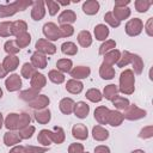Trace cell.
I'll return each mask as SVG.
<instances>
[{
    "label": "cell",
    "instance_id": "obj_44",
    "mask_svg": "<svg viewBox=\"0 0 153 153\" xmlns=\"http://www.w3.org/2000/svg\"><path fill=\"white\" fill-rule=\"evenodd\" d=\"M35 73H36V72H35V68L32 67V65H30V63H24V66H23V68H22V75H23L24 78L29 79V78H31Z\"/></svg>",
    "mask_w": 153,
    "mask_h": 153
},
{
    "label": "cell",
    "instance_id": "obj_37",
    "mask_svg": "<svg viewBox=\"0 0 153 153\" xmlns=\"http://www.w3.org/2000/svg\"><path fill=\"white\" fill-rule=\"evenodd\" d=\"M36 97H38V91L35 90V88H30V90H26V91H23L20 93V98L26 100V102H31Z\"/></svg>",
    "mask_w": 153,
    "mask_h": 153
},
{
    "label": "cell",
    "instance_id": "obj_8",
    "mask_svg": "<svg viewBox=\"0 0 153 153\" xmlns=\"http://www.w3.org/2000/svg\"><path fill=\"white\" fill-rule=\"evenodd\" d=\"M6 88L8 90V91H17V90H19L20 88V86H22V80H20V78H19V75H17V74H13V75H10L7 79H6Z\"/></svg>",
    "mask_w": 153,
    "mask_h": 153
},
{
    "label": "cell",
    "instance_id": "obj_23",
    "mask_svg": "<svg viewBox=\"0 0 153 153\" xmlns=\"http://www.w3.org/2000/svg\"><path fill=\"white\" fill-rule=\"evenodd\" d=\"M20 140L22 139L19 136V133H16V131H7L5 134V137H4L6 146H13L16 143H19Z\"/></svg>",
    "mask_w": 153,
    "mask_h": 153
},
{
    "label": "cell",
    "instance_id": "obj_41",
    "mask_svg": "<svg viewBox=\"0 0 153 153\" xmlns=\"http://www.w3.org/2000/svg\"><path fill=\"white\" fill-rule=\"evenodd\" d=\"M48 76H49V79H50L53 82H55V84H61V82L65 81L63 74H62L61 72H59V71H50Z\"/></svg>",
    "mask_w": 153,
    "mask_h": 153
},
{
    "label": "cell",
    "instance_id": "obj_25",
    "mask_svg": "<svg viewBox=\"0 0 153 153\" xmlns=\"http://www.w3.org/2000/svg\"><path fill=\"white\" fill-rule=\"evenodd\" d=\"M92 134H93V137L98 141H103V140L108 139V136H109V131L100 126H96L92 129Z\"/></svg>",
    "mask_w": 153,
    "mask_h": 153
},
{
    "label": "cell",
    "instance_id": "obj_49",
    "mask_svg": "<svg viewBox=\"0 0 153 153\" xmlns=\"http://www.w3.org/2000/svg\"><path fill=\"white\" fill-rule=\"evenodd\" d=\"M60 31H61V37H69V36L73 35L74 29H73V26L66 24V25H61Z\"/></svg>",
    "mask_w": 153,
    "mask_h": 153
},
{
    "label": "cell",
    "instance_id": "obj_31",
    "mask_svg": "<svg viewBox=\"0 0 153 153\" xmlns=\"http://www.w3.org/2000/svg\"><path fill=\"white\" fill-rule=\"evenodd\" d=\"M120 60V51L118 50H111L109 53L105 54V59H104V63L112 66L115 62H117Z\"/></svg>",
    "mask_w": 153,
    "mask_h": 153
},
{
    "label": "cell",
    "instance_id": "obj_57",
    "mask_svg": "<svg viewBox=\"0 0 153 153\" xmlns=\"http://www.w3.org/2000/svg\"><path fill=\"white\" fill-rule=\"evenodd\" d=\"M129 4V0H126V1H116L115 2V7H121V6H124V5H128Z\"/></svg>",
    "mask_w": 153,
    "mask_h": 153
},
{
    "label": "cell",
    "instance_id": "obj_11",
    "mask_svg": "<svg viewBox=\"0 0 153 153\" xmlns=\"http://www.w3.org/2000/svg\"><path fill=\"white\" fill-rule=\"evenodd\" d=\"M26 29H27V25H26L25 22H23V20H17V22H13V23H12L11 33L18 37V36L25 33V32H26Z\"/></svg>",
    "mask_w": 153,
    "mask_h": 153
},
{
    "label": "cell",
    "instance_id": "obj_28",
    "mask_svg": "<svg viewBox=\"0 0 153 153\" xmlns=\"http://www.w3.org/2000/svg\"><path fill=\"white\" fill-rule=\"evenodd\" d=\"M94 35H96V38H97V39L103 41V39H105V38L108 37V35H109V29H108L105 25L99 24V25H97V26L94 27Z\"/></svg>",
    "mask_w": 153,
    "mask_h": 153
},
{
    "label": "cell",
    "instance_id": "obj_35",
    "mask_svg": "<svg viewBox=\"0 0 153 153\" xmlns=\"http://www.w3.org/2000/svg\"><path fill=\"white\" fill-rule=\"evenodd\" d=\"M86 98L87 99H90L91 102H100L102 100V98H103V96H102V93H100V91L99 90H97V88H91V90H88L87 92H86Z\"/></svg>",
    "mask_w": 153,
    "mask_h": 153
},
{
    "label": "cell",
    "instance_id": "obj_59",
    "mask_svg": "<svg viewBox=\"0 0 153 153\" xmlns=\"http://www.w3.org/2000/svg\"><path fill=\"white\" fill-rule=\"evenodd\" d=\"M131 153H145L143 151H141V149H136V151H133Z\"/></svg>",
    "mask_w": 153,
    "mask_h": 153
},
{
    "label": "cell",
    "instance_id": "obj_55",
    "mask_svg": "<svg viewBox=\"0 0 153 153\" xmlns=\"http://www.w3.org/2000/svg\"><path fill=\"white\" fill-rule=\"evenodd\" d=\"M10 153H24V147H23V146H17V147H14Z\"/></svg>",
    "mask_w": 153,
    "mask_h": 153
},
{
    "label": "cell",
    "instance_id": "obj_13",
    "mask_svg": "<svg viewBox=\"0 0 153 153\" xmlns=\"http://www.w3.org/2000/svg\"><path fill=\"white\" fill-rule=\"evenodd\" d=\"M31 62H32V66H33V67H37V68H45V66H47V57H45L42 53L36 51L35 54H32Z\"/></svg>",
    "mask_w": 153,
    "mask_h": 153
},
{
    "label": "cell",
    "instance_id": "obj_40",
    "mask_svg": "<svg viewBox=\"0 0 153 153\" xmlns=\"http://www.w3.org/2000/svg\"><path fill=\"white\" fill-rule=\"evenodd\" d=\"M56 66H57V69H60V71H62V72H71L72 61L68 60V59H61V60L57 61Z\"/></svg>",
    "mask_w": 153,
    "mask_h": 153
},
{
    "label": "cell",
    "instance_id": "obj_1",
    "mask_svg": "<svg viewBox=\"0 0 153 153\" xmlns=\"http://www.w3.org/2000/svg\"><path fill=\"white\" fill-rule=\"evenodd\" d=\"M30 5H32V1H30V0L29 1L19 0V1H16L10 5H0V17L4 18V17L12 16L18 11H24Z\"/></svg>",
    "mask_w": 153,
    "mask_h": 153
},
{
    "label": "cell",
    "instance_id": "obj_58",
    "mask_svg": "<svg viewBox=\"0 0 153 153\" xmlns=\"http://www.w3.org/2000/svg\"><path fill=\"white\" fill-rule=\"evenodd\" d=\"M7 74V72H6V69L2 67V65H0V78H4L5 75Z\"/></svg>",
    "mask_w": 153,
    "mask_h": 153
},
{
    "label": "cell",
    "instance_id": "obj_56",
    "mask_svg": "<svg viewBox=\"0 0 153 153\" xmlns=\"http://www.w3.org/2000/svg\"><path fill=\"white\" fill-rule=\"evenodd\" d=\"M152 18H149L148 19V23H147V33L149 35V36H152L153 35V32H152V29H151V25H152Z\"/></svg>",
    "mask_w": 153,
    "mask_h": 153
},
{
    "label": "cell",
    "instance_id": "obj_32",
    "mask_svg": "<svg viewBox=\"0 0 153 153\" xmlns=\"http://www.w3.org/2000/svg\"><path fill=\"white\" fill-rule=\"evenodd\" d=\"M50 136H51V141H54L55 143H61L65 140L63 130L60 127H55L54 131H50Z\"/></svg>",
    "mask_w": 153,
    "mask_h": 153
},
{
    "label": "cell",
    "instance_id": "obj_36",
    "mask_svg": "<svg viewBox=\"0 0 153 153\" xmlns=\"http://www.w3.org/2000/svg\"><path fill=\"white\" fill-rule=\"evenodd\" d=\"M117 92H118V88H117L116 85H108L104 88V96L109 100H112L117 96Z\"/></svg>",
    "mask_w": 153,
    "mask_h": 153
},
{
    "label": "cell",
    "instance_id": "obj_10",
    "mask_svg": "<svg viewBox=\"0 0 153 153\" xmlns=\"http://www.w3.org/2000/svg\"><path fill=\"white\" fill-rule=\"evenodd\" d=\"M75 19H76L75 13H74L73 11H71V10H66V11H63V12L60 14V17H59V23H60L61 25H66V24L69 25L71 23H74Z\"/></svg>",
    "mask_w": 153,
    "mask_h": 153
},
{
    "label": "cell",
    "instance_id": "obj_34",
    "mask_svg": "<svg viewBox=\"0 0 153 153\" xmlns=\"http://www.w3.org/2000/svg\"><path fill=\"white\" fill-rule=\"evenodd\" d=\"M112 102H114V105H115L117 109H120V110H126V109L129 106V100H128L127 98H124V97L116 96V97L112 99Z\"/></svg>",
    "mask_w": 153,
    "mask_h": 153
},
{
    "label": "cell",
    "instance_id": "obj_16",
    "mask_svg": "<svg viewBox=\"0 0 153 153\" xmlns=\"http://www.w3.org/2000/svg\"><path fill=\"white\" fill-rule=\"evenodd\" d=\"M18 63H19L18 57L12 56V55H8L7 57H5V60L2 62V67L6 69V72H11V71H14L17 68Z\"/></svg>",
    "mask_w": 153,
    "mask_h": 153
},
{
    "label": "cell",
    "instance_id": "obj_47",
    "mask_svg": "<svg viewBox=\"0 0 153 153\" xmlns=\"http://www.w3.org/2000/svg\"><path fill=\"white\" fill-rule=\"evenodd\" d=\"M5 50L10 54H16L19 51V48H18L16 41H8L5 43Z\"/></svg>",
    "mask_w": 153,
    "mask_h": 153
},
{
    "label": "cell",
    "instance_id": "obj_22",
    "mask_svg": "<svg viewBox=\"0 0 153 153\" xmlns=\"http://www.w3.org/2000/svg\"><path fill=\"white\" fill-rule=\"evenodd\" d=\"M49 104V99L45 97V96H38V97H36L33 100H31V102H29V105L31 106V108H35V109H43V108H45L47 105Z\"/></svg>",
    "mask_w": 153,
    "mask_h": 153
},
{
    "label": "cell",
    "instance_id": "obj_42",
    "mask_svg": "<svg viewBox=\"0 0 153 153\" xmlns=\"http://www.w3.org/2000/svg\"><path fill=\"white\" fill-rule=\"evenodd\" d=\"M11 26H12V23L11 22H2L0 23V36L2 37H7L11 33Z\"/></svg>",
    "mask_w": 153,
    "mask_h": 153
},
{
    "label": "cell",
    "instance_id": "obj_20",
    "mask_svg": "<svg viewBox=\"0 0 153 153\" xmlns=\"http://www.w3.org/2000/svg\"><path fill=\"white\" fill-rule=\"evenodd\" d=\"M82 87H84V85H82L80 81L75 80V79L68 80V81H67V85H66V90H67L68 92H71V93H74V94L80 93V92L82 91Z\"/></svg>",
    "mask_w": 153,
    "mask_h": 153
},
{
    "label": "cell",
    "instance_id": "obj_27",
    "mask_svg": "<svg viewBox=\"0 0 153 153\" xmlns=\"http://www.w3.org/2000/svg\"><path fill=\"white\" fill-rule=\"evenodd\" d=\"M99 73H100V76H102L103 79H112L114 75H115L114 68H112L110 65H106V63H104V62H103L102 66H100Z\"/></svg>",
    "mask_w": 153,
    "mask_h": 153
},
{
    "label": "cell",
    "instance_id": "obj_19",
    "mask_svg": "<svg viewBox=\"0 0 153 153\" xmlns=\"http://www.w3.org/2000/svg\"><path fill=\"white\" fill-rule=\"evenodd\" d=\"M99 10V4L96 0H88L82 5V11L86 14H96Z\"/></svg>",
    "mask_w": 153,
    "mask_h": 153
},
{
    "label": "cell",
    "instance_id": "obj_30",
    "mask_svg": "<svg viewBox=\"0 0 153 153\" xmlns=\"http://www.w3.org/2000/svg\"><path fill=\"white\" fill-rule=\"evenodd\" d=\"M112 13L116 17V19L121 22L122 19H126L130 16V10L128 7H115V11Z\"/></svg>",
    "mask_w": 153,
    "mask_h": 153
},
{
    "label": "cell",
    "instance_id": "obj_26",
    "mask_svg": "<svg viewBox=\"0 0 153 153\" xmlns=\"http://www.w3.org/2000/svg\"><path fill=\"white\" fill-rule=\"evenodd\" d=\"M78 42H79V44L81 45V47H88V45H91V43H92V38H91V33L88 32V31H86V30H84V31H81L79 35H78Z\"/></svg>",
    "mask_w": 153,
    "mask_h": 153
},
{
    "label": "cell",
    "instance_id": "obj_24",
    "mask_svg": "<svg viewBox=\"0 0 153 153\" xmlns=\"http://www.w3.org/2000/svg\"><path fill=\"white\" fill-rule=\"evenodd\" d=\"M122 121H123V115H122L121 112L115 111V110L109 112V116H108V123H109L110 126H114V127L120 126Z\"/></svg>",
    "mask_w": 153,
    "mask_h": 153
},
{
    "label": "cell",
    "instance_id": "obj_14",
    "mask_svg": "<svg viewBox=\"0 0 153 153\" xmlns=\"http://www.w3.org/2000/svg\"><path fill=\"white\" fill-rule=\"evenodd\" d=\"M74 106H75V103L71 99V98H63L61 102H60V110L65 114V115H69L74 111Z\"/></svg>",
    "mask_w": 153,
    "mask_h": 153
},
{
    "label": "cell",
    "instance_id": "obj_53",
    "mask_svg": "<svg viewBox=\"0 0 153 153\" xmlns=\"http://www.w3.org/2000/svg\"><path fill=\"white\" fill-rule=\"evenodd\" d=\"M45 151L47 148H41V147H33V146L24 147V153H44Z\"/></svg>",
    "mask_w": 153,
    "mask_h": 153
},
{
    "label": "cell",
    "instance_id": "obj_46",
    "mask_svg": "<svg viewBox=\"0 0 153 153\" xmlns=\"http://www.w3.org/2000/svg\"><path fill=\"white\" fill-rule=\"evenodd\" d=\"M104 19H105V22L109 23L112 27H117V26L120 25V23H121L118 19H116V17L114 16L112 12H108V13L104 16Z\"/></svg>",
    "mask_w": 153,
    "mask_h": 153
},
{
    "label": "cell",
    "instance_id": "obj_29",
    "mask_svg": "<svg viewBox=\"0 0 153 153\" xmlns=\"http://www.w3.org/2000/svg\"><path fill=\"white\" fill-rule=\"evenodd\" d=\"M35 118L37 122L39 123H48L49 120H50V111L48 109H44V110H39V111H36L35 112Z\"/></svg>",
    "mask_w": 153,
    "mask_h": 153
},
{
    "label": "cell",
    "instance_id": "obj_52",
    "mask_svg": "<svg viewBox=\"0 0 153 153\" xmlns=\"http://www.w3.org/2000/svg\"><path fill=\"white\" fill-rule=\"evenodd\" d=\"M84 147L81 143H72L68 148V153H84Z\"/></svg>",
    "mask_w": 153,
    "mask_h": 153
},
{
    "label": "cell",
    "instance_id": "obj_48",
    "mask_svg": "<svg viewBox=\"0 0 153 153\" xmlns=\"http://www.w3.org/2000/svg\"><path fill=\"white\" fill-rule=\"evenodd\" d=\"M152 1H145V0H137L135 2V6H136V10L139 12H146L148 10V7L151 6Z\"/></svg>",
    "mask_w": 153,
    "mask_h": 153
},
{
    "label": "cell",
    "instance_id": "obj_2",
    "mask_svg": "<svg viewBox=\"0 0 153 153\" xmlns=\"http://www.w3.org/2000/svg\"><path fill=\"white\" fill-rule=\"evenodd\" d=\"M120 91L127 94H130L134 91V75L130 69H127L122 72L121 78H120Z\"/></svg>",
    "mask_w": 153,
    "mask_h": 153
},
{
    "label": "cell",
    "instance_id": "obj_60",
    "mask_svg": "<svg viewBox=\"0 0 153 153\" xmlns=\"http://www.w3.org/2000/svg\"><path fill=\"white\" fill-rule=\"evenodd\" d=\"M2 127V115H1V112H0V128Z\"/></svg>",
    "mask_w": 153,
    "mask_h": 153
},
{
    "label": "cell",
    "instance_id": "obj_45",
    "mask_svg": "<svg viewBox=\"0 0 153 153\" xmlns=\"http://www.w3.org/2000/svg\"><path fill=\"white\" fill-rule=\"evenodd\" d=\"M115 47H116L115 41H106L105 43H103V44L100 45V48H99V54H100V55H105L109 50H111V49L115 48Z\"/></svg>",
    "mask_w": 153,
    "mask_h": 153
},
{
    "label": "cell",
    "instance_id": "obj_54",
    "mask_svg": "<svg viewBox=\"0 0 153 153\" xmlns=\"http://www.w3.org/2000/svg\"><path fill=\"white\" fill-rule=\"evenodd\" d=\"M94 153H110V151L105 146H98V147H96Z\"/></svg>",
    "mask_w": 153,
    "mask_h": 153
},
{
    "label": "cell",
    "instance_id": "obj_18",
    "mask_svg": "<svg viewBox=\"0 0 153 153\" xmlns=\"http://www.w3.org/2000/svg\"><path fill=\"white\" fill-rule=\"evenodd\" d=\"M90 68L88 67H84V66H79V67H75L73 71H71V75L74 78V79H82V78H86L90 75Z\"/></svg>",
    "mask_w": 153,
    "mask_h": 153
},
{
    "label": "cell",
    "instance_id": "obj_50",
    "mask_svg": "<svg viewBox=\"0 0 153 153\" xmlns=\"http://www.w3.org/2000/svg\"><path fill=\"white\" fill-rule=\"evenodd\" d=\"M45 4H47V6H48V10H49L50 16H54V14L57 13V11H59V6H60V5L57 4V1L48 0V1H45Z\"/></svg>",
    "mask_w": 153,
    "mask_h": 153
},
{
    "label": "cell",
    "instance_id": "obj_62",
    "mask_svg": "<svg viewBox=\"0 0 153 153\" xmlns=\"http://www.w3.org/2000/svg\"><path fill=\"white\" fill-rule=\"evenodd\" d=\"M86 153H87V152H86Z\"/></svg>",
    "mask_w": 153,
    "mask_h": 153
},
{
    "label": "cell",
    "instance_id": "obj_12",
    "mask_svg": "<svg viewBox=\"0 0 153 153\" xmlns=\"http://www.w3.org/2000/svg\"><path fill=\"white\" fill-rule=\"evenodd\" d=\"M45 85V78L43 74L36 72L32 76H31V88H35L37 91H39L43 86Z\"/></svg>",
    "mask_w": 153,
    "mask_h": 153
},
{
    "label": "cell",
    "instance_id": "obj_33",
    "mask_svg": "<svg viewBox=\"0 0 153 153\" xmlns=\"http://www.w3.org/2000/svg\"><path fill=\"white\" fill-rule=\"evenodd\" d=\"M61 50L63 54H67V55H75L76 51H78V48L74 43L72 42H65L62 45H61Z\"/></svg>",
    "mask_w": 153,
    "mask_h": 153
},
{
    "label": "cell",
    "instance_id": "obj_43",
    "mask_svg": "<svg viewBox=\"0 0 153 153\" xmlns=\"http://www.w3.org/2000/svg\"><path fill=\"white\" fill-rule=\"evenodd\" d=\"M33 131H35V127L26 126V127H24L19 130V136H20V139H29V137L32 136Z\"/></svg>",
    "mask_w": 153,
    "mask_h": 153
},
{
    "label": "cell",
    "instance_id": "obj_4",
    "mask_svg": "<svg viewBox=\"0 0 153 153\" xmlns=\"http://www.w3.org/2000/svg\"><path fill=\"white\" fill-rule=\"evenodd\" d=\"M43 33L48 39H51V41L59 39L61 37V31L54 23H47L43 26Z\"/></svg>",
    "mask_w": 153,
    "mask_h": 153
},
{
    "label": "cell",
    "instance_id": "obj_9",
    "mask_svg": "<svg viewBox=\"0 0 153 153\" xmlns=\"http://www.w3.org/2000/svg\"><path fill=\"white\" fill-rule=\"evenodd\" d=\"M110 110L105 106H99L94 111V118L99 122V124H106L108 123V116Z\"/></svg>",
    "mask_w": 153,
    "mask_h": 153
},
{
    "label": "cell",
    "instance_id": "obj_61",
    "mask_svg": "<svg viewBox=\"0 0 153 153\" xmlns=\"http://www.w3.org/2000/svg\"><path fill=\"white\" fill-rule=\"evenodd\" d=\"M1 96H2V91H1V88H0V98H1Z\"/></svg>",
    "mask_w": 153,
    "mask_h": 153
},
{
    "label": "cell",
    "instance_id": "obj_6",
    "mask_svg": "<svg viewBox=\"0 0 153 153\" xmlns=\"http://www.w3.org/2000/svg\"><path fill=\"white\" fill-rule=\"evenodd\" d=\"M36 48L42 54H54L56 51V47L48 39H38L36 43Z\"/></svg>",
    "mask_w": 153,
    "mask_h": 153
},
{
    "label": "cell",
    "instance_id": "obj_38",
    "mask_svg": "<svg viewBox=\"0 0 153 153\" xmlns=\"http://www.w3.org/2000/svg\"><path fill=\"white\" fill-rule=\"evenodd\" d=\"M38 141L44 145V146H48L50 145L51 142V136H50V130H47V129H43L41 130V133L38 134Z\"/></svg>",
    "mask_w": 153,
    "mask_h": 153
},
{
    "label": "cell",
    "instance_id": "obj_39",
    "mask_svg": "<svg viewBox=\"0 0 153 153\" xmlns=\"http://www.w3.org/2000/svg\"><path fill=\"white\" fill-rule=\"evenodd\" d=\"M30 41H31V37H30V35H29L27 32H25V33H23V35H20V36H18V37H17V39H16V43H17L18 48L20 49V48H24V47H26V45L30 43Z\"/></svg>",
    "mask_w": 153,
    "mask_h": 153
},
{
    "label": "cell",
    "instance_id": "obj_17",
    "mask_svg": "<svg viewBox=\"0 0 153 153\" xmlns=\"http://www.w3.org/2000/svg\"><path fill=\"white\" fill-rule=\"evenodd\" d=\"M88 111H90V108H88V105H87L86 103H84V102H79V103H76L75 106H74V114H75V116L79 117V118H85V117L87 116Z\"/></svg>",
    "mask_w": 153,
    "mask_h": 153
},
{
    "label": "cell",
    "instance_id": "obj_7",
    "mask_svg": "<svg viewBox=\"0 0 153 153\" xmlns=\"http://www.w3.org/2000/svg\"><path fill=\"white\" fill-rule=\"evenodd\" d=\"M32 5H33V7H32L31 17L33 18V20H41L45 13L44 2L43 1H35V2H32Z\"/></svg>",
    "mask_w": 153,
    "mask_h": 153
},
{
    "label": "cell",
    "instance_id": "obj_15",
    "mask_svg": "<svg viewBox=\"0 0 153 153\" xmlns=\"http://www.w3.org/2000/svg\"><path fill=\"white\" fill-rule=\"evenodd\" d=\"M72 133H73V136L79 139V140H85V139H87V135H88L87 134V128L81 123L75 124L72 129Z\"/></svg>",
    "mask_w": 153,
    "mask_h": 153
},
{
    "label": "cell",
    "instance_id": "obj_3",
    "mask_svg": "<svg viewBox=\"0 0 153 153\" xmlns=\"http://www.w3.org/2000/svg\"><path fill=\"white\" fill-rule=\"evenodd\" d=\"M142 26H143V24L139 18L130 19L126 25V32L129 36H136V35H139L141 32Z\"/></svg>",
    "mask_w": 153,
    "mask_h": 153
},
{
    "label": "cell",
    "instance_id": "obj_5",
    "mask_svg": "<svg viewBox=\"0 0 153 153\" xmlns=\"http://www.w3.org/2000/svg\"><path fill=\"white\" fill-rule=\"evenodd\" d=\"M146 115V111L139 109L137 106L135 105H129L127 109H126V112L123 114V118H128V120H137V118H141Z\"/></svg>",
    "mask_w": 153,
    "mask_h": 153
},
{
    "label": "cell",
    "instance_id": "obj_51",
    "mask_svg": "<svg viewBox=\"0 0 153 153\" xmlns=\"http://www.w3.org/2000/svg\"><path fill=\"white\" fill-rule=\"evenodd\" d=\"M30 123V116L27 114H20L19 115V129L29 126Z\"/></svg>",
    "mask_w": 153,
    "mask_h": 153
},
{
    "label": "cell",
    "instance_id": "obj_21",
    "mask_svg": "<svg viewBox=\"0 0 153 153\" xmlns=\"http://www.w3.org/2000/svg\"><path fill=\"white\" fill-rule=\"evenodd\" d=\"M5 126L10 130L19 128V115L18 114H10L5 121Z\"/></svg>",
    "mask_w": 153,
    "mask_h": 153
}]
</instances>
